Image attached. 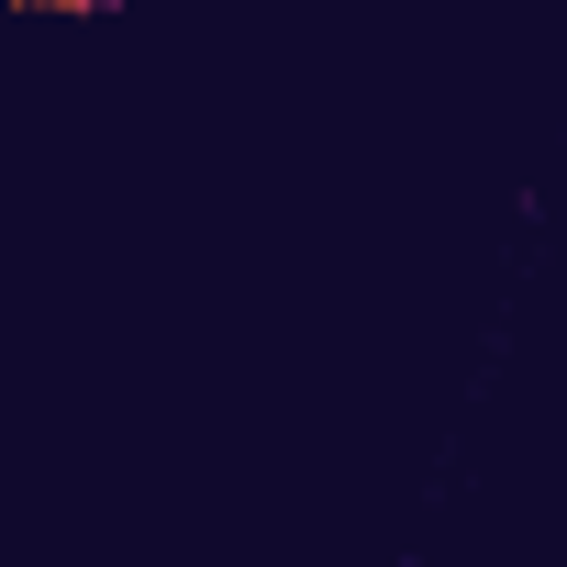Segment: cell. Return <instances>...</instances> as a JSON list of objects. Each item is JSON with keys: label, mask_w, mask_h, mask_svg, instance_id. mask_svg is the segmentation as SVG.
<instances>
[{"label": "cell", "mask_w": 567, "mask_h": 567, "mask_svg": "<svg viewBox=\"0 0 567 567\" xmlns=\"http://www.w3.org/2000/svg\"><path fill=\"white\" fill-rule=\"evenodd\" d=\"M12 12H123V0H12Z\"/></svg>", "instance_id": "cell-1"}]
</instances>
